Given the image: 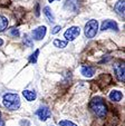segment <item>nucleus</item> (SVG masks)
Instances as JSON below:
<instances>
[{"instance_id":"dca6fc26","label":"nucleus","mask_w":125,"mask_h":126,"mask_svg":"<svg viewBox=\"0 0 125 126\" xmlns=\"http://www.w3.org/2000/svg\"><path fill=\"white\" fill-rule=\"evenodd\" d=\"M54 46L58 48H65L67 46V41L65 40H59V39H55L54 40Z\"/></svg>"},{"instance_id":"a211bd4d","label":"nucleus","mask_w":125,"mask_h":126,"mask_svg":"<svg viewBox=\"0 0 125 126\" xmlns=\"http://www.w3.org/2000/svg\"><path fill=\"white\" fill-rule=\"evenodd\" d=\"M38 55H39V50H35V52H34L33 55L29 57V62L31 63V64H36V62H37V57Z\"/></svg>"},{"instance_id":"6ab92c4d","label":"nucleus","mask_w":125,"mask_h":126,"mask_svg":"<svg viewBox=\"0 0 125 126\" xmlns=\"http://www.w3.org/2000/svg\"><path fill=\"white\" fill-rule=\"evenodd\" d=\"M9 35L11 37H15V38H18L19 36H20V32H19V29L18 28H11L9 30Z\"/></svg>"},{"instance_id":"ddd939ff","label":"nucleus","mask_w":125,"mask_h":126,"mask_svg":"<svg viewBox=\"0 0 125 126\" xmlns=\"http://www.w3.org/2000/svg\"><path fill=\"white\" fill-rule=\"evenodd\" d=\"M22 95H24V97L26 98L28 102H33V100L36 99V97H37V95H36V93L34 91H24L22 92Z\"/></svg>"},{"instance_id":"9b49d317","label":"nucleus","mask_w":125,"mask_h":126,"mask_svg":"<svg viewBox=\"0 0 125 126\" xmlns=\"http://www.w3.org/2000/svg\"><path fill=\"white\" fill-rule=\"evenodd\" d=\"M108 97L112 102H120L123 97V94L121 93L120 91H112L111 93H109Z\"/></svg>"},{"instance_id":"1a4fd4ad","label":"nucleus","mask_w":125,"mask_h":126,"mask_svg":"<svg viewBox=\"0 0 125 126\" xmlns=\"http://www.w3.org/2000/svg\"><path fill=\"white\" fill-rule=\"evenodd\" d=\"M65 8L71 11H78L79 9V0H66L65 1Z\"/></svg>"},{"instance_id":"39448f33","label":"nucleus","mask_w":125,"mask_h":126,"mask_svg":"<svg viewBox=\"0 0 125 126\" xmlns=\"http://www.w3.org/2000/svg\"><path fill=\"white\" fill-rule=\"evenodd\" d=\"M114 71H115V75H116V77H117L118 80L124 83V80H125L124 63H117V64L114 65Z\"/></svg>"},{"instance_id":"0eeeda50","label":"nucleus","mask_w":125,"mask_h":126,"mask_svg":"<svg viewBox=\"0 0 125 126\" xmlns=\"http://www.w3.org/2000/svg\"><path fill=\"white\" fill-rule=\"evenodd\" d=\"M46 31H47V29H46L45 26H39L33 30V37L36 40H41L45 37Z\"/></svg>"},{"instance_id":"f3484780","label":"nucleus","mask_w":125,"mask_h":126,"mask_svg":"<svg viewBox=\"0 0 125 126\" xmlns=\"http://www.w3.org/2000/svg\"><path fill=\"white\" fill-rule=\"evenodd\" d=\"M24 44L27 46V47H33L34 46V41H33V39L29 37V35L24 36Z\"/></svg>"},{"instance_id":"9d476101","label":"nucleus","mask_w":125,"mask_h":126,"mask_svg":"<svg viewBox=\"0 0 125 126\" xmlns=\"http://www.w3.org/2000/svg\"><path fill=\"white\" fill-rule=\"evenodd\" d=\"M82 74L85 77H92L95 74V68L92 66H83L82 67Z\"/></svg>"},{"instance_id":"6e6552de","label":"nucleus","mask_w":125,"mask_h":126,"mask_svg":"<svg viewBox=\"0 0 125 126\" xmlns=\"http://www.w3.org/2000/svg\"><path fill=\"white\" fill-rule=\"evenodd\" d=\"M107 29H112V30L118 31V26L114 20H111V19L104 20L103 24H102V26H101V30L104 31V30H107Z\"/></svg>"},{"instance_id":"f03ea898","label":"nucleus","mask_w":125,"mask_h":126,"mask_svg":"<svg viewBox=\"0 0 125 126\" xmlns=\"http://www.w3.org/2000/svg\"><path fill=\"white\" fill-rule=\"evenodd\" d=\"M3 106L9 110H16L20 107V98L17 94L7 93L3 95L2 98Z\"/></svg>"},{"instance_id":"f8f14e48","label":"nucleus","mask_w":125,"mask_h":126,"mask_svg":"<svg viewBox=\"0 0 125 126\" xmlns=\"http://www.w3.org/2000/svg\"><path fill=\"white\" fill-rule=\"evenodd\" d=\"M114 9H115V11L117 12L120 16H124V0H120V1H117V2L115 3V6H114Z\"/></svg>"},{"instance_id":"2eb2a0df","label":"nucleus","mask_w":125,"mask_h":126,"mask_svg":"<svg viewBox=\"0 0 125 126\" xmlns=\"http://www.w3.org/2000/svg\"><path fill=\"white\" fill-rule=\"evenodd\" d=\"M8 27V19L5 16H0V32H2Z\"/></svg>"},{"instance_id":"f257e3e1","label":"nucleus","mask_w":125,"mask_h":126,"mask_svg":"<svg viewBox=\"0 0 125 126\" xmlns=\"http://www.w3.org/2000/svg\"><path fill=\"white\" fill-rule=\"evenodd\" d=\"M90 110L94 112V114L96 116H98L99 118H103V117H105V115L107 113V106L104 103L103 98L96 96L90 100Z\"/></svg>"},{"instance_id":"5701e85b","label":"nucleus","mask_w":125,"mask_h":126,"mask_svg":"<svg viewBox=\"0 0 125 126\" xmlns=\"http://www.w3.org/2000/svg\"><path fill=\"white\" fill-rule=\"evenodd\" d=\"M0 126H5V122L2 119H0Z\"/></svg>"},{"instance_id":"393cba45","label":"nucleus","mask_w":125,"mask_h":126,"mask_svg":"<svg viewBox=\"0 0 125 126\" xmlns=\"http://www.w3.org/2000/svg\"><path fill=\"white\" fill-rule=\"evenodd\" d=\"M48 1H49V2H54L55 0H48ZM58 1H59V0H58Z\"/></svg>"},{"instance_id":"4468645a","label":"nucleus","mask_w":125,"mask_h":126,"mask_svg":"<svg viewBox=\"0 0 125 126\" xmlns=\"http://www.w3.org/2000/svg\"><path fill=\"white\" fill-rule=\"evenodd\" d=\"M44 14H45V16L47 17V19H48V21L49 22H54L55 21V17H54V15H53V12H52V10H50L49 7L44 8Z\"/></svg>"},{"instance_id":"4be33fe9","label":"nucleus","mask_w":125,"mask_h":126,"mask_svg":"<svg viewBox=\"0 0 125 126\" xmlns=\"http://www.w3.org/2000/svg\"><path fill=\"white\" fill-rule=\"evenodd\" d=\"M36 16H39V5L36 6Z\"/></svg>"},{"instance_id":"aec40b11","label":"nucleus","mask_w":125,"mask_h":126,"mask_svg":"<svg viewBox=\"0 0 125 126\" xmlns=\"http://www.w3.org/2000/svg\"><path fill=\"white\" fill-rule=\"evenodd\" d=\"M59 126H77L76 124H74L73 122H71V121H60L59 122Z\"/></svg>"},{"instance_id":"412c9836","label":"nucleus","mask_w":125,"mask_h":126,"mask_svg":"<svg viewBox=\"0 0 125 126\" xmlns=\"http://www.w3.org/2000/svg\"><path fill=\"white\" fill-rule=\"evenodd\" d=\"M60 29H61V27H60V26H55V27H54V29L52 30V33H53V35H55V33H57L58 31H60Z\"/></svg>"},{"instance_id":"20e7f679","label":"nucleus","mask_w":125,"mask_h":126,"mask_svg":"<svg viewBox=\"0 0 125 126\" xmlns=\"http://www.w3.org/2000/svg\"><path fill=\"white\" fill-rule=\"evenodd\" d=\"M79 33H80L79 27L73 26V27L68 28L66 31H65L64 36H65V38H66L68 41H73V40H75V39L77 38L78 36H79Z\"/></svg>"},{"instance_id":"423d86ee","label":"nucleus","mask_w":125,"mask_h":126,"mask_svg":"<svg viewBox=\"0 0 125 126\" xmlns=\"http://www.w3.org/2000/svg\"><path fill=\"white\" fill-rule=\"evenodd\" d=\"M50 110L48 108L47 106H41L39 107V110L36 112V115H37L38 117H39V119H41V121H46V119H48L50 117Z\"/></svg>"},{"instance_id":"7ed1b4c3","label":"nucleus","mask_w":125,"mask_h":126,"mask_svg":"<svg viewBox=\"0 0 125 126\" xmlns=\"http://www.w3.org/2000/svg\"><path fill=\"white\" fill-rule=\"evenodd\" d=\"M98 31V21L95 19H92L85 25L84 33L86 38H94Z\"/></svg>"},{"instance_id":"a878e982","label":"nucleus","mask_w":125,"mask_h":126,"mask_svg":"<svg viewBox=\"0 0 125 126\" xmlns=\"http://www.w3.org/2000/svg\"><path fill=\"white\" fill-rule=\"evenodd\" d=\"M0 116H1V112H0Z\"/></svg>"},{"instance_id":"b1692460","label":"nucleus","mask_w":125,"mask_h":126,"mask_svg":"<svg viewBox=\"0 0 125 126\" xmlns=\"http://www.w3.org/2000/svg\"><path fill=\"white\" fill-rule=\"evenodd\" d=\"M2 44H3V40L2 39H0V46H2Z\"/></svg>"}]
</instances>
